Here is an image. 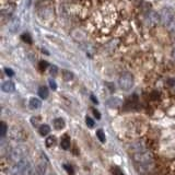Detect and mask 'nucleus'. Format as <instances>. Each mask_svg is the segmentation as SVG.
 Listing matches in <instances>:
<instances>
[{
    "label": "nucleus",
    "instance_id": "aec40b11",
    "mask_svg": "<svg viewBox=\"0 0 175 175\" xmlns=\"http://www.w3.org/2000/svg\"><path fill=\"white\" fill-rule=\"evenodd\" d=\"M21 39H22V41L25 42V43L32 44V39H31V35L28 34V33H24V34H22Z\"/></svg>",
    "mask_w": 175,
    "mask_h": 175
},
{
    "label": "nucleus",
    "instance_id": "f8f14e48",
    "mask_svg": "<svg viewBox=\"0 0 175 175\" xmlns=\"http://www.w3.org/2000/svg\"><path fill=\"white\" fill-rule=\"evenodd\" d=\"M45 172H46V165L44 164V163H41V164L37 165L36 169H35L34 175H44Z\"/></svg>",
    "mask_w": 175,
    "mask_h": 175
},
{
    "label": "nucleus",
    "instance_id": "f3484780",
    "mask_svg": "<svg viewBox=\"0 0 175 175\" xmlns=\"http://www.w3.org/2000/svg\"><path fill=\"white\" fill-rule=\"evenodd\" d=\"M45 142H46V147H48V148L53 147V146L55 145V142H56V137H54V136L47 137Z\"/></svg>",
    "mask_w": 175,
    "mask_h": 175
},
{
    "label": "nucleus",
    "instance_id": "7ed1b4c3",
    "mask_svg": "<svg viewBox=\"0 0 175 175\" xmlns=\"http://www.w3.org/2000/svg\"><path fill=\"white\" fill-rule=\"evenodd\" d=\"M159 14H160L161 24L165 28L175 19V12L172 8H163Z\"/></svg>",
    "mask_w": 175,
    "mask_h": 175
},
{
    "label": "nucleus",
    "instance_id": "f257e3e1",
    "mask_svg": "<svg viewBox=\"0 0 175 175\" xmlns=\"http://www.w3.org/2000/svg\"><path fill=\"white\" fill-rule=\"evenodd\" d=\"M32 165L28 160H22L17 162L11 169V175H31Z\"/></svg>",
    "mask_w": 175,
    "mask_h": 175
},
{
    "label": "nucleus",
    "instance_id": "a878e982",
    "mask_svg": "<svg viewBox=\"0 0 175 175\" xmlns=\"http://www.w3.org/2000/svg\"><path fill=\"white\" fill-rule=\"evenodd\" d=\"M4 71H6V74L8 75L9 77H12L13 75H14V72H13V70H12V69H10V68H6V69H4Z\"/></svg>",
    "mask_w": 175,
    "mask_h": 175
},
{
    "label": "nucleus",
    "instance_id": "5701e85b",
    "mask_svg": "<svg viewBox=\"0 0 175 175\" xmlns=\"http://www.w3.org/2000/svg\"><path fill=\"white\" fill-rule=\"evenodd\" d=\"M57 74H58V68L56 67V66H52L50 67V75L52 76H57Z\"/></svg>",
    "mask_w": 175,
    "mask_h": 175
},
{
    "label": "nucleus",
    "instance_id": "393cba45",
    "mask_svg": "<svg viewBox=\"0 0 175 175\" xmlns=\"http://www.w3.org/2000/svg\"><path fill=\"white\" fill-rule=\"evenodd\" d=\"M113 175H124V173L119 167H114L113 169Z\"/></svg>",
    "mask_w": 175,
    "mask_h": 175
},
{
    "label": "nucleus",
    "instance_id": "412c9836",
    "mask_svg": "<svg viewBox=\"0 0 175 175\" xmlns=\"http://www.w3.org/2000/svg\"><path fill=\"white\" fill-rule=\"evenodd\" d=\"M167 30H169L171 33H173V34H175V19L171 22V23L169 24V25L167 26Z\"/></svg>",
    "mask_w": 175,
    "mask_h": 175
},
{
    "label": "nucleus",
    "instance_id": "2eb2a0df",
    "mask_svg": "<svg viewBox=\"0 0 175 175\" xmlns=\"http://www.w3.org/2000/svg\"><path fill=\"white\" fill-rule=\"evenodd\" d=\"M63 78L65 81H70L74 79V74L69 70H64L63 71Z\"/></svg>",
    "mask_w": 175,
    "mask_h": 175
},
{
    "label": "nucleus",
    "instance_id": "cd10ccee",
    "mask_svg": "<svg viewBox=\"0 0 175 175\" xmlns=\"http://www.w3.org/2000/svg\"><path fill=\"white\" fill-rule=\"evenodd\" d=\"M49 85H50V88H52L53 90H56V89H57V85H56V82H55L54 80H49Z\"/></svg>",
    "mask_w": 175,
    "mask_h": 175
},
{
    "label": "nucleus",
    "instance_id": "ddd939ff",
    "mask_svg": "<svg viewBox=\"0 0 175 175\" xmlns=\"http://www.w3.org/2000/svg\"><path fill=\"white\" fill-rule=\"evenodd\" d=\"M19 25H20V21L18 19H13L10 23V26H9V30L11 32H15V31L19 30Z\"/></svg>",
    "mask_w": 175,
    "mask_h": 175
},
{
    "label": "nucleus",
    "instance_id": "c756f323",
    "mask_svg": "<svg viewBox=\"0 0 175 175\" xmlns=\"http://www.w3.org/2000/svg\"><path fill=\"white\" fill-rule=\"evenodd\" d=\"M65 167H66V169H67V171L69 172L70 174H72V173H74V171H72V170H71V167H68V165H65Z\"/></svg>",
    "mask_w": 175,
    "mask_h": 175
},
{
    "label": "nucleus",
    "instance_id": "1a4fd4ad",
    "mask_svg": "<svg viewBox=\"0 0 175 175\" xmlns=\"http://www.w3.org/2000/svg\"><path fill=\"white\" fill-rule=\"evenodd\" d=\"M39 132L41 136H47L50 132V127L46 124H42L41 127L39 128Z\"/></svg>",
    "mask_w": 175,
    "mask_h": 175
},
{
    "label": "nucleus",
    "instance_id": "2f4dec72",
    "mask_svg": "<svg viewBox=\"0 0 175 175\" xmlns=\"http://www.w3.org/2000/svg\"><path fill=\"white\" fill-rule=\"evenodd\" d=\"M135 1H136V0H135Z\"/></svg>",
    "mask_w": 175,
    "mask_h": 175
},
{
    "label": "nucleus",
    "instance_id": "4468645a",
    "mask_svg": "<svg viewBox=\"0 0 175 175\" xmlns=\"http://www.w3.org/2000/svg\"><path fill=\"white\" fill-rule=\"evenodd\" d=\"M121 100L118 99V97H111L110 100H108L107 104L110 106H112V107H116V106H119L121 105Z\"/></svg>",
    "mask_w": 175,
    "mask_h": 175
},
{
    "label": "nucleus",
    "instance_id": "0eeeda50",
    "mask_svg": "<svg viewBox=\"0 0 175 175\" xmlns=\"http://www.w3.org/2000/svg\"><path fill=\"white\" fill-rule=\"evenodd\" d=\"M1 89H2V91L6 93H12V92H14V90H15V85L12 81H4L1 85Z\"/></svg>",
    "mask_w": 175,
    "mask_h": 175
},
{
    "label": "nucleus",
    "instance_id": "423d86ee",
    "mask_svg": "<svg viewBox=\"0 0 175 175\" xmlns=\"http://www.w3.org/2000/svg\"><path fill=\"white\" fill-rule=\"evenodd\" d=\"M147 23H148V25H150V26H156L157 24L161 23L160 14H158V13L154 12V11L149 12V14H148V17H147Z\"/></svg>",
    "mask_w": 175,
    "mask_h": 175
},
{
    "label": "nucleus",
    "instance_id": "7c9ffc66",
    "mask_svg": "<svg viewBox=\"0 0 175 175\" xmlns=\"http://www.w3.org/2000/svg\"><path fill=\"white\" fill-rule=\"evenodd\" d=\"M172 57L175 59V47L173 48V52H172Z\"/></svg>",
    "mask_w": 175,
    "mask_h": 175
},
{
    "label": "nucleus",
    "instance_id": "9b49d317",
    "mask_svg": "<svg viewBox=\"0 0 175 175\" xmlns=\"http://www.w3.org/2000/svg\"><path fill=\"white\" fill-rule=\"evenodd\" d=\"M60 147L63 148L64 150H68L70 148V138L68 136H65L63 139H61L60 142Z\"/></svg>",
    "mask_w": 175,
    "mask_h": 175
},
{
    "label": "nucleus",
    "instance_id": "6ab92c4d",
    "mask_svg": "<svg viewBox=\"0 0 175 175\" xmlns=\"http://www.w3.org/2000/svg\"><path fill=\"white\" fill-rule=\"evenodd\" d=\"M7 130H8V127H7L6 123H3V121H2V123L0 124V136H1V137L6 136Z\"/></svg>",
    "mask_w": 175,
    "mask_h": 175
},
{
    "label": "nucleus",
    "instance_id": "b1692460",
    "mask_svg": "<svg viewBox=\"0 0 175 175\" xmlns=\"http://www.w3.org/2000/svg\"><path fill=\"white\" fill-rule=\"evenodd\" d=\"M39 67V69H41V70H45L46 68L48 67V63H47V61H41Z\"/></svg>",
    "mask_w": 175,
    "mask_h": 175
},
{
    "label": "nucleus",
    "instance_id": "39448f33",
    "mask_svg": "<svg viewBox=\"0 0 175 175\" xmlns=\"http://www.w3.org/2000/svg\"><path fill=\"white\" fill-rule=\"evenodd\" d=\"M14 9H15V4L14 3H9L4 7L3 9L1 10V18L3 21L6 20H9L11 17H12L13 12H14Z\"/></svg>",
    "mask_w": 175,
    "mask_h": 175
},
{
    "label": "nucleus",
    "instance_id": "f03ea898",
    "mask_svg": "<svg viewBox=\"0 0 175 175\" xmlns=\"http://www.w3.org/2000/svg\"><path fill=\"white\" fill-rule=\"evenodd\" d=\"M118 85L121 87V90L128 91L132 88L134 85V76L130 72H124L123 75H121L118 80Z\"/></svg>",
    "mask_w": 175,
    "mask_h": 175
},
{
    "label": "nucleus",
    "instance_id": "9d476101",
    "mask_svg": "<svg viewBox=\"0 0 175 175\" xmlns=\"http://www.w3.org/2000/svg\"><path fill=\"white\" fill-rule=\"evenodd\" d=\"M54 127L56 128L57 130H61L64 127H65V121L63 118H56L54 119Z\"/></svg>",
    "mask_w": 175,
    "mask_h": 175
},
{
    "label": "nucleus",
    "instance_id": "a211bd4d",
    "mask_svg": "<svg viewBox=\"0 0 175 175\" xmlns=\"http://www.w3.org/2000/svg\"><path fill=\"white\" fill-rule=\"evenodd\" d=\"M96 137L99 138V140L101 141L102 143H105L106 141V137H105V134H104V131L102 129H99L96 131Z\"/></svg>",
    "mask_w": 175,
    "mask_h": 175
},
{
    "label": "nucleus",
    "instance_id": "4be33fe9",
    "mask_svg": "<svg viewBox=\"0 0 175 175\" xmlns=\"http://www.w3.org/2000/svg\"><path fill=\"white\" fill-rule=\"evenodd\" d=\"M85 123H87V125L89 126L90 128H93L94 127V121H93L91 117H87L85 118Z\"/></svg>",
    "mask_w": 175,
    "mask_h": 175
},
{
    "label": "nucleus",
    "instance_id": "6e6552de",
    "mask_svg": "<svg viewBox=\"0 0 175 175\" xmlns=\"http://www.w3.org/2000/svg\"><path fill=\"white\" fill-rule=\"evenodd\" d=\"M28 104H30V107L33 108V110H39L42 106V102L39 99H36V97H31Z\"/></svg>",
    "mask_w": 175,
    "mask_h": 175
},
{
    "label": "nucleus",
    "instance_id": "c85d7f7f",
    "mask_svg": "<svg viewBox=\"0 0 175 175\" xmlns=\"http://www.w3.org/2000/svg\"><path fill=\"white\" fill-rule=\"evenodd\" d=\"M91 100H92V102H93V103H95V104H97V103H99V101H97V100L95 99V97H94V95H91Z\"/></svg>",
    "mask_w": 175,
    "mask_h": 175
},
{
    "label": "nucleus",
    "instance_id": "20e7f679",
    "mask_svg": "<svg viewBox=\"0 0 175 175\" xmlns=\"http://www.w3.org/2000/svg\"><path fill=\"white\" fill-rule=\"evenodd\" d=\"M26 154H28V148L24 147V146H19V147L13 149L12 153H11V157H12V159L14 161L19 162V161L24 160Z\"/></svg>",
    "mask_w": 175,
    "mask_h": 175
},
{
    "label": "nucleus",
    "instance_id": "dca6fc26",
    "mask_svg": "<svg viewBox=\"0 0 175 175\" xmlns=\"http://www.w3.org/2000/svg\"><path fill=\"white\" fill-rule=\"evenodd\" d=\"M48 90H47V88L46 87H41L39 88V96L42 97V99H47L48 97Z\"/></svg>",
    "mask_w": 175,
    "mask_h": 175
},
{
    "label": "nucleus",
    "instance_id": "bb28decb",
    "mask_svg": "<svg viewBox=\"0 0 175 175\" xmlns=\"http://www.w3.org/2000/svg\"><path fill=\"white\" fill-rule=\"evenodd\" d=\"M92 112H93V114H94V116L96 117L97 119H100V118H101V114H100V112H99V111H97V110H95V108H93V111H92Z\"/></svg>",
    "mask_w": 175,
    "mask_h": 175
}]
</instances>
